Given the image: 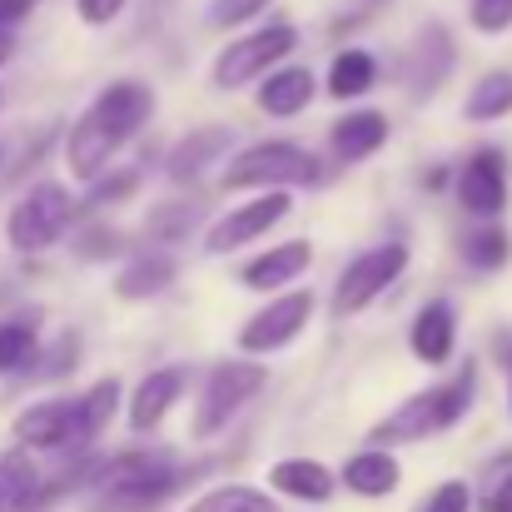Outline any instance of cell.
Wrapping results in <instances>:
<instances>
[{"label": "cell", "mask_w": 512, "mask_h": 512, "mask_svg": "<svg viewBox=\"0 0 512 512\" xmlns=\"http://www.w3.org/2000/svg\"><path fill=\"white\" fill-rule=\"evenodd\" d=\"M473 398H478V363L468 358L448 378H438L433 388L403 398L388 418H378L368 433V448H398V443H423L433 433H448L473 413Z\"/></svg>", "instance_id": "6da1fadb"}, {"label": "cell", "mask_w": 512, "mask_h": 512, "mask_svg": "<svg viewBox=\"0 0 512 512\" xmlns=\"http://www.w3.org/2000/svg\"><path fill=\"white\" fill-rule=\"evenodd\" d=\"M199 468H179L165 453H115V458H95L90 488L100 493L105 512H135V508H155L170 493H179Z\"/></svg>", "instance_id": "7a4b0ae2"}, {"label": "cell", "mask_w": 512, "mask_h": 512, "mask_svg": "<svg viewBox=\"0 0 512 512\" xmlns=\"http://www.w3.org/2000/svg\"><path fill=\"white\" fill-rule=\"evenodd\" d=\"M329 170L299 140H254L224 165V189H314Z\"/></svg>", "instance_id": "3957f363"}, {"label": "cell", "mask_w": 512, "mask_h": 512, "mask_svg": "<svg viewBox=\"0 0 512 512\" xmlns=\"http://www.w3.org/2000/svg\"><path fill=\"white\" fill-rule=\"evenodd\" d=\"M75 194L60 184V179H40V184H30L15 204H10V214H5V239H10V249L15 254H45L50 244H60L65 239V229L75 224Z\"/></svg>", "instance_id": "277c9868"}, {"label": "cell", "mask_w": 512, "mask_h": 512, "mask_svg": "<svg viewBox=\"0 0 512 512\" xmlns=\"http://www.w3.org/2000/svg\"><path fill=\"white\" fill-rule=\"evenodd\" d=\"M269 388V368L264 363H249V358H234V363H214L204 388H199V403H194V423L189 433L199 443H209L214 433H224L259 393Z\"/></svg>", "instance_id": "5b68a950"}, {"label": "cell", "mask_w": 512, "mask_h": 512, "mask_svg": "<svg viewBox=\"0 0 512 512\" xmlns=\"http://www.w3.org/2000/svg\"><path fill=\"white\" fill-rule=\"evenodd\" d=\"M299 50V30L289 20H274L264 30H249L239 40H229L214 65H209V85L214 90H244V85H259L269 70H279L289 55Z\"/></svg>", "instance_id": "8992f818"}, {"label": "cell", "mask_w": 512, "mask_h": 512, "mask_svg": "<svg viewBox=\"0 0 512 512\" xmlns=\"http://www.w3.org/2000/svg\"><path fill=\"white\" fill-rule=\"evenodd\" d=\"M408 269V244L403 239H388V244H373L363 254H353L334 279V299H329V314L334 319H353L363 314L368 304H378Z\"/></svg>", "instance_id": "52a82bcc"}, {"label": "cell", "mask_w": 512, "mask_h": 512, "mask_svg": "<svg viewBox=\"0 0 512 512\" xmlns=\"http://www.w3.org/2000/svg\"><path fill=\"white\" fill-rule=\"evenodd\" d=\"M309 319H314V294H309V289L269 294V304L244 319L239 353H244V358H269V353H279V348H289V343L299 339V334L309 329Z\"/></svg>", "instance_id": "ba28073f"}, {"label": "cell", "mask_w": 512, "mask_h": 512, "mask_svg": "<svg viewBox=\"0 0 512 512\" xmlns=\"http://www.w3.org/2000/svg\"><path fill=\"white\" fill-rule=\"evenodd\" d=\"M289 209H294V194H289V189H259L254 199L234 204L224 219L209 224L204 249H209V254H234V249H244V244H259L274 224L289 219Z\"/></svg>", "instance_id": "9c48e42d"}, {"label": "cell", "mask_w": 512, "mask_h": 512, "mask_svg": "<svg viewBox=\"0 0 512 512\" xmlns=\"http://www.w3.org/2000/svg\"><path fill=\"white\" fill-rule=\"evenodd\" d=\"M453 184H458V204H463L473 219L498 224V214L508 209V155L493 150V145L473 150V155L458 165Z\"/></svg>", "instance_id": "30bf717a"}, {"label": "cell", "mask_w": 512, "mask_h": 512, "mask_svg": "<svg viewBox=\"0 0 512 512\" xmlns=\"http://www.w3.org/2000/svg\"><path fill=\"white\" fill-rule=\"evenodd\" d=\"M155 105H160V100H155V90H150L145 80H115V85H105V90L90 100L85 115L125 150V145L155 120Z\"/></svg>", "instance_id": "8fae6325"}, {"label": "cell", "mask_w": 512, "mask_h": 512, "mask_svg": "<svg viewBox=\"0 0 512 512\" xmlns=\"http://www.w3.org/2000/svg\"><path fill=\"white\" fill-rule=\"evenodd\" d=\"M453 60H458V50H453V35H448V25H423L418 35H413V45H408V55H403V85H408V95H433V90H443V80L453 75Z\"/></svg>", "instance_id": "7c38bea8"}, {"label": "cell", "mask_w": 512, "mask_h": 512, "mask_svg": "<svg viewBox=\"0 0 512 512\" xmlns=\"http://www.w3.org/2000/svg\"><path fill=\"white\" fill-rule=\"evenodd\" d=\"M15 443L25 453H70L75 448V398H45L20 408Z\"/></svg>", "instance_id": "4fadbf2b"}, {"label": "cell", "mask_w": 512, "mask_h": 512, "mask_svg": "<svg viewBox=\"0 0 512 512\" xmlns=\"http://www.w3.org/2000/svg\"><path fill=\"white\" fill-rule=\"evenodd\" d=\"M314 264V244L309 239H289V244H269L264 254H254L239 269V284L254 294H284L289 284H299Z\"/></svg>", "instance_id": "5bb4252c"}, {"label": "cell", "mask_w": 512, "mask_h": 512, "mask_svg": "<svg viewBox=\"0 0 512 512\" xmlns=\"http://www.w3.org/2000/svg\"><path fill=\"white\" fill-rule=\"evenodd\" d=\"M229 150H234V130L229 125H199V130H189V135L174 140L165 170H170L174 184H194V179L209 174V165H219Z\"/></svg>", "instance_id": "9a60e30c"}, {"label": "cell", "mask_w": 512, "mask_h": 512, "mask_svg": "<svg viewBox=\"0 0 512 512\" xmlns=\"http://www.w3.org/2000/svg\"><path fill=\"white\" fill-rule=\"evenodd\" d=\"M184 383H189V373L170 363V368H155V373H145L140 378V388L130 393V428L145 438V433H155L165 418L174 413V403L184 398Z\"/></svg>", "instance_id": "2e32d148"}, {"label": "cell", "mask_w": 512, "mask_h": 512, "mask_svg": "<svg viewBox=\"0 0 512 512\" xmlns=\"http://www.w3.org/2000/svg\"><path fill=\"white\" fill-rule=\"evenodd\" d=\"M408 348H413V358L428 363V368L453 363V353H458V309H453L448 299L423 304L418 319H413V329H408Z\"/></svg>", "instance_id": "e0dca14e"}, {"label": "cell", "mask_w": 512, "mask_h": 512, "mask_svg": "<svg viewBox=\"0 0 512 512\" xmlns=\"http://www.w3.org/2000/svg\"><path fill=\"white\" fill-rule=\"evenodd\" d=\"M314 95H319V80H314V70L309 65H279V70H269L264 80H259V110L264 115H274V120H294V115H304L309 105H314Z\"/></svg>", "instance_id": "ac0fdd59"}, {"label": "cell", "mask_w": 512, "mask_h": 512, "mask_svg": "<svg viewBox=\"0 0 512 512\" xmlns=\"http://www.w3.org/2000/svg\"><path fill=\"white\" fill-rule=\"evenodd\" d=\"M388 145V115L383 110H348L329 130V150L339 165H363Z\"/></svg>", "instance_id": "d6986e66"}, {"label": "cell", "mask_w": 512, "mask_h": 512, "mask_svg": "<svg viewBox=\"0 0 512 512\" xmlns=\"http://www.w3.org/2000/svg\"><path fill=\"white\" fill-rule=\"evenodd\" d=\"M403 483V463L393 458V448H358L339 468V488L353 498H388Z\"/></svg>", "instance_id": "ffe728a7"}, {"label": "cell", "mask_w": 512, "mask_h": 512, "mask_svg": "<svg viewBox=\"0 0 512 512\" xmlns=\"http://www.w3.org/2000/svg\"><path fill=\"white\" fill-rule=\"evenodd\" d=\"M269 493L294 503H329L339 493V473H329L319 458H279L269 468Z\"/></svg>", "instance_id": "44dd1931"}, {"label": "cell", "mask_w": 512, "mask_h": 512, "mask_svg": "<svg viewBox=\"0 0 512 512\" xmlns=\"http://www.w3.org/2000/svg\"><path fill=\"white\" fill-rule=\"evenodd\" d=\"M179 264H174L170 249H140L125 259V269L115 274V294L130 299V304H145V299H160L174 284Z\"/></svg>", "instance_id": "7402d4cb"}, {"label": "cell", "mask_w": 512, "mask_h": 512, "mask_svg": "<svg viewBox=\"0 0 512 512\" xmlns=\"http://www.w3.org/2000/svg\"><path fill=\"white\" fill-rule=\"evenodd\" d=\"M115 408H120V378H100V383H90L75 398V448H70V458H85L100 443V433L110 428Z\"/></svg>", "instance_id": "603a6c76"}, {"label": "cell", "mask_w": 512, "mask_h": 512, "mask_svg": "<svg viewBox=\"0 0 512 512\" xmlns=\"http://www.w3.org/2000/svg\"><path fill=\"white\" fill-rule=\"evenodd\" d=\"M45 503V473L30 463L25 448L0 458V508L5 512H30Z\"/></svg>", "instance_id": "cb8c5ba5"}, {"label": "cell", "mask_w": 512, "mask_h": 512, "mask_svg": "<svg viewBox=\"0 0 512 512\" xmlns=\"http://www.w3.org/2000/svg\"><path fill=\"white\" fill-rule=\"evenodd\" d=\"M373 85H378V60H373L368 50H358V45H348V50L334 55L329 80H324V90H329L334 100H363Z\"/></svg>", "instance_id": "d4e9b609"}, {"label": "cell", "mask_w": 512, "mask_h": 512, "mask_svg": "<svg viewBox=\"0 0 512 512\" xmlns=\"http://www.w3.org/2000/svg\"><path fill=\"white\" fill-rule=\"evenodd\" d=\"M40 353V314H10L0 319V373H25Z\"/></svg>", "instance_id": "484cf974"}, {"label": "cell", "mask_w": 512, "mask_h": 512, "mask_svg": "<svg viewBox=\"0 0 512 512\" xmlns=\"http://www.w3.org/2000/svg\"><path fill=\"white\" fill-rule=\"evenodd\" d=\"M199 219H204V204H199V199H165V204L150 209L145 239H150V244H184V239L199 229Z\"/></svg>", "instance_id": "4316f807"}, {"label": "cell", "mask_w": 512, "mask_h": 512, "mask_svg": "<svg viewBox=\"0 0 512 512\" xmlns=\"http://www.w3.org/2000/svg\"><path fill=\"white\" fill-rule=\"evenodd\" d=\"M463 115L473 120V125H493V120H508L512 115V70H488L473 90H468V100H463Z\"/></svg>", "instance_id": "83f0119b"}, {"label": "cell", "mask_w": 512, "mask_h": 512, "mask_svg": "<svg viewBox=\"0 0 512 512\" xmlns=\"http://www.w3.org/2000/svg\"><path fill=\"white\" fill-rule=\"evenodd\" d=\"M463 264L468 269H478V274H498L503 264L512 259V234L503 224H483V229H473L468 239H463Z\"/></svg>", "instance_id": "f1b7e54d"}, {"label": "cell", "mask_w": 512, "mask_h": 512, "mask_svg": "<svg viewBox=\"0 0 512 512\" xmlns=\"http://www.w3.org/2000/svg\"><path fill=\"white\" fill-rule=\"evenodd\" d=\"M184 512H279L274 498L264 488H249V483H224V488H209L204 498H194Z\"/></svg>", "instance_id": "f546056e"}, {"label": "cell", "mask_w": 512, "mask_h": 512, "mask_svg": "<svg viewBox=\"0 0 512 512\" xmlns=\"http://www.w3.org/2000/svg\"><path fill=\"white\" fill-rule=\"evenodd\" d=\"M75 363H80V334H60V339L50 343H40V353H35V363L20 373V378H30V383H50V378H65V373H75Z\"/></svg>", "instance_id": "4dcf8cb0"}, {"label": "cell", "mask_w": 512, "mask_h": 512, "mask_svg": "<svg viewBox=\"0 0 512 512\" xmlns=\"http://www.w3.org/2000/svg\"><path fill=\"white\" fill-rule=\"evenodd\" d=\"M135 189H140V170H115V165H110V170L90 184L85 209H110V204H125V199H135Z\"/></svg>", "instance_id": "1f68e13d"}, {"label": "cell", "mask_w": 512, "mask_h": 512, "mask_svg": "<svg viewBox=\"0 0 512 512\" xmlns=\"http://www.w3.org/2000/svg\"><path fill=\"white\" fill-rule=\"evenodd\" d=\"M130 244H125V234L120 229H110V224H90V229H80V239H75V254L80 259H90V264H105V259H120Z\"/></svg>", "instance_id": "d6a6232c"}, {"label": "cell", "mask_w": 512, "mask_h": 512, "mask_svg": "<svg viewBox=\"0 0 512 512\" xmlns=\"http://www.w3.org/2000/svg\"><path fill=\"white\" fill-rule=\"evenodd\" d=\"M269 5H274V0H214V5H209V25H219V30H239V25L259 20Z\"/></svg>", "instance_id": "836d02e7"}, {"label": "cell", "mask_w": 512, "mask_h": 512, "mask_svg": "<svg viewBox=\"0 0 512 512\" xmlns=\"http://www.w3.org/2000/svg\"><path fill=\"white\" fill-rule=\"evenodd\" d=\"M468 20L483 35H503L512 30V0H468Z\"/></svg>", "instance_id": "e575fe53"}, {"label": "cell", "mask_w": 512, "mask_h": 512, "mask_svg": "<svg viewBox=\"0 0 512 512\" xmlns=\"http://www.w3.org/2000/svg\"><path fill=\"white\" fill-rule=\"evenodd\" d=\"M423 512H473V488H468L463 478H448V483H438V488L428 493Z\"/></svg>", "instance_id": "d590c367"}, {"label": "cell", "mask_w": 512, "mask_h": 512, "mask_svg": "<svg viewBox=\"0 0 512 512\" xmlns=\"http://www.w3.org/2000/svg\"><path fill=\"white\" fill-rule=\"evenodd\" d=\"M125 5H130V0H75V15H80L85 25H110V20L125 15Z\"/></svg>", "instance_id": "8d00e7d4"}, {"label": "cell", "mask_w": 512, "mask_h": 512, "mask_svg": "<svg viewBox=\"0 0 512 512\" xmlns=\"http://www.w3.org/2000/svg\"><path fill=\"white\" fill-rule=\"evenodd\" d=\"M483 512H512V473H503L493 488H488V498H483Z\"/></svg>", "instance_id": "74e56055"}, {"label": "cell", "mask_w": 512, "mask_h": 512, "mask_svg": "<svg viewBox=\"0 0 512 512\" xmlns=\"http://www.w3.org/2000/svg\"><path fill=\"white\" fill-rule=\"evenodd\" d=\"M40 0H0V30H10V25H20L30 10H35Z\"/></svg>", "instance_id": "f35d334b"}, {"label": "cell", "mask_w": 512, "mask_h": 512, "mask_svg": "<svg viewBox=\"0 0 512 512\" xmlns=\"http://www.w3.org/2000/svg\"><path fill=\"white\" fill-rule=\"evenodd\" d=\"M498 358H503V373H508V413H512V334H498Z\"/></svg>", "instance_id": "ab89813d"}, {"label": "cell", "mask_w": 512, "mask_h": 512, "mask_svg": "<svg viewBox=\"0 0 512 512\" xmlns=\"http://www.w3.org/2000/svg\"><path fill=\"white\" fill-rule=\"evenodd\" d=\"M10 55H15V35H10V30H0V65H5Z\"/></svg>", "instance_id": "60d3db41"}, {"label": "cell", "mask_w": 512, "mask_h": 512, "mask_svg": "<svg viewBox=\"0 0 512 512\" xmlns=\"http://www.w3.org/2000/svg\"><path fill=\"white\" fill-rule=\"evenodd\" d=\"M423 184H428V189H443V184H448V170H433V174H423Z\"/></svg>", "instance_id": "b9f144b4"}, {"label": "cell", "mask_w": 512, "mask_h": 512, "mask_svg": "<svg viewBox=\"0 0 512 512\" xmlns=\"http://www.w3.org/2000/svg\"><path fill=\"white\" fill-rule=\"evenodd\" d=\"M0 512H5V508H0Z\"/></svg>", "instance_id": "7bdbcfd3"}]
</instances>
